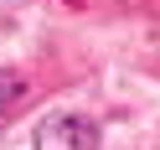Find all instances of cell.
<instances>
[{"mask_svg": "<svg viewBox=\"0 0 160 150\" xmlns=\"http://www.w3.org/2000/svg\"><path fill=\"white\" fill-rule=\"evenodd\" d=\"M16 98H21V78H16V73H0V119L16 109Z\"/></svg>", "mask_w": 160, "mask_h": 150, "instance_id": "2", "label": "cell"}, {"mask_svg": "<svg viewBox=\"0 0 160 150\" xmlns=\"http://www.w3.org/2000/svg\"><path fill=\"white\" fill-rule=\"evenodd\" d=\"M36 150H98V124L83 114H52L36 124Z\"/></svg>", "mask_w": 160, "mask_h": 150, "instance_id": "1", "label": "cell"}]
</instances>
